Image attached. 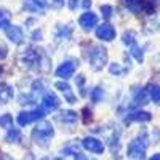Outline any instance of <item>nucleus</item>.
<instances>
[{"instance_id":"f8f14e48","label":"nucleus","mask_w":160,"mask_h":160,"mask_svg":"<svg viewBox=\"0 0 160 160\" xmlns=\"http://www.w3.org/2000/svg\"><path fill=\"white\" fill-rule=\"evenodd\" d=\"M55 87L62 93L64 95V98H66V101H68L69 104H75V101H77V98H75V95L72 93V88L66 83V82H56L55 83Z\"/></svg>"},{"instance_id":"a211bd4d","label":"nucleus","mask_w":160,"mask_h":160,"mask_svg":"<svg viewBox=\"0 0 160 160\" xmlns=\"http://www.w3.org/2000/svg\"><path fill=\"white\" fill-rule=\"evenodd\" d=\"M151 118L149 112H136V114H131L128 117V120H135V122H146V120Z\"/></svg>"},{"instance_id":"cd10ccee","label":"nucleus","mask_w":160,"mask_h":160,"mask_svg":"<svg viewBox=\"0 0 160 160\" xmlns=\"http://www.w3.org/2000/svg\"><path fill=\"white\" fill-rule=\"evenodd\" d=\"M131 55L135 56V58H136V59H138L139 62L142 61V53H141V50H139V48H138L136 45H133V48H131Z\"/></svg>"},{"instance_id":"473e14b6","label":"nucleus","mask_w":160,"mask_h":160,"mask_svg":"<svg viewBox=\"0 0 160 160\" xmlns=\"http://www.w3.org/2000/svg\"><path fill=\"white\" fill-rule=\"evenodd\" d=\"M75 160H91V158H88L87 155H83V154H75Z\"/></svg>"},{"instance_id":"f257e3e1","label":"nucleus","mask_w":160,"mask_h":160,"mask_svg":"<svg viewBox=\"0 0 160 160\" xmlns=\"http://www.w3.org/2000/svg\"><path fill=\"white\" fill-rule=\"evenodd\" d=\"M53 135H55V130H53V125L47 120H42L32 131V141L38 146H48Z\"/></svg>"},{"instance_id":"393cba45","label":"nucleus","mask_w":160,"mask_h":160,"mask_svg":"<svg viewBox=\"0 0 160 160\" xmlns=\"http://www.w3.org/2000/svg\"><path fill=\"white\" fill-rule=\"evenodd\" d=\"M75 82H77V87H78V90H80V95H85V93H83V87H85V75H78Z\"/></svg>"},{"instance_id":"dca6fc26","label":"nucleus","mask_w":160,"mask_h":160,"mask_svg":"<svg viewBox=\"0 0 160 160\" xmlns=\"http://www.w3.org/2000/svg\"><path fill=\"white\" fill-rule=\"evenodd\" d=\"M11 21V13L7 8H0V29H7Z\"/></svg>"},{"instance_id":"b1692460","label":"nucleus","mask_w":160,"mask_h":160,"mask_svg":"<svg viewBox=\"0 0 160 160\" xmlns=\"http://www.w3.org/2000/svg\"><path fill=\"white\" fill-rule=\"evenodd\" d=\"M80 152V148L77 144H69V146H66L64 148V154H68V155H75Z\"/></svg>"},{"instance_id":"1a4fd4ad","label":"nucleus","mask_w":160,"mask_h":160,"mask_svg":"<svg viewBox=\"0 0 160 160\" xmlns=\"http://www.w3.org/2000/svg\"><path fill=\"white\" fill-rule=\"evenodd\" d=\"M82 146H83V148H85L87 151H90L91 154H101V152H104V144H102L99 139L91 138V136L83 138Z\"/></svg>"},{"instance_id":"e433bc0d","label":"nucleus","mask_w":160,"mask_h":160,"mask_svg":"<svg viewBox=\"0 0 160 160\" xmlns=\"http://www.w3.org/2000/svg\"><path fill=\"white\" fill-rule=\"evenodd\" d=\"M42 160H50V158H47V157H45V158H42Z\"/></svg>"},{"instance_id":"a878e982","label":"nucleus","mask_w":160,"mask_h":160,"mask_svg":"<svg viewBox=\"0 0 160 160\" xmlns=\"http://www.w3.org/2000/svg\"><path fill=\"white\" fill-rule=\"evenodd\" d=\"M101 11H102V16L106 19H109L112 16V7H109V5H102L101 7Z\"/></svg>"},{"instance_id":"6ab92c4d","label":"nucleus","mask_w":160,"mask_h":160,"mask_svg":"<svg viewBox=\"0 0 160 160\" xmlns=\"http://www.w3.org/2000/svg\"><path fill=\"white\" fill-rule=\"evenodd\" d=\"M90 98H91V101H93V102H99V101L104 98V91H102L99 87L93 88V90H91V93H90Z\"/></svg>"},{"instance_id":"0eeeda50","label":"nucleus","mask_w":160,"mask_h":160,"mask_svg":"<svg viewBox=\"0 0 160 160\" xmlns=\"http://www.w3.org/2000/svg\"><path fill=\"white\" fill-rule=\"evenodd\" d=\"M78 24H80V28H82V29L91 31V29H95L98 26V16L93 11H87V13H83V15H80Z\"/></svg>"},{"instance_id":"4468645a","label":"nucleus","mask_w":160,"mask_h":160,"mask_svg":"<svg viewBox=\"0 0 160 160\" xmlns=\"http://www.w3.org/2000/svg\"><path fill=\"white\" fill-rule=\"evenodd\" d=\"M77 118H78V114L74 111H64V112H59L58 115V120H61L62 123H75Z\"/></svg>"},{"instance_id":"7ed1b4c3","label":"nucleus","mask_w":160,"mask_h":160,"mask_svg":"<svg viewBox=\"0 0 160 160\" xmlns=\"http://www.w3.org/2000/svg\"><path fill=\"white\" fill-rule=\"evenodd\" d=\"M43 111L42 109H35V111H28V112H21L18 117H16V122L19 127H26L29 125L32 122H35V120H40L43 117Z\"/></svg>"},{"instance_id":"412c9836","label":"nucleus","mask_w":160,"mask_h":160,"mask_svg":"<svg viewBox=\"0 0 160 160\" xmlns=\"http://www.w3.org/2000/svg\"><path fill=\"white\" fill-rule=\"evenodd\" d=\"M19 139H21V133H19V130H13V128H10L8 135H7V141H8V142H19Z\"/></svg>"},{"instance_id":"f704fd0d","label":"nucleus","mask_w":160,"mask_h":160,"mask_svg":"<svg viewBox=\"0 0 160 160\" xmlns=\"http://www.w3.org/2000/svg\"><path fill=\"white\" fill-rule=\"evenodd\" d=\"M2 160H13V158H11L8 154H3V155H2Z\"/></svg>"},{"instance_id":"f3484780","label":"nucleus","mask_w":160,"mask_h":160,"mask_svg":"<svg viewBox=\"0 0 160 160\" xmlns=\"http://www.w3.org/2000/svg\"><path fill=\"white\" fill-rule=\"evenodd\" d=\"M144 2L142 0H127V7L133 11V13H139L141 8H142Z\"/></svg>"},{"instance_id":"c756f323","label":"nucleus","mask_w":160,"mask_h":160,"mask_svg":"<svg viewBox=\"0 0 160 160\" xmlns=\"http://www.w3.org/2000/svg\"><path fill=\"white\" fill-rule=\"evenodd\" d=\"M50 5H51L53 8H61V7L64 5V0H51Z\"/></svg>"},{"instance_id":"bb28decb","label":"nucleus","mask_w":160,"mask_h":160,"mask_svg":"<svg viewBox=\"0 0 160 160\" xmlns=\"http://www.w3.org/2000/svg\"><path fill=\"white\" fill-rule=\"evenodd\" d=\"M109 71H111V74H117V75H120V74H125V72H127V71H123L122 68H120L118 64H111Z\"/></svg>"},{"instance_id":"f03ea898","label":"nucleus","mask_w":160,"mask_h":160,"mask_svg":"<svg viewBox=\"0 0 160 160\" xmlns=\"http://www.w3.org/2000/svg\"><path fill=\"white\" fill-rule=\"evenodd\" d=\"M88 61L93 71H101L104 68V64L108 62V50L104 47H93L90 50Z\"/></svg>"},{"instance_id":"9d476101","label":"nucleus","mask_w":160,"mask_h":160,"mask_svg":"<svg viewBox=\"0 0 160 160\" xmlns=\"http://www.w3.org/2000/svg\"><path fill=\"white\" fill-rule=\"evenodd\" d=\"M5 32H7V38H10V42H13L15 45H19L24 42V32L19 26H8Z\"/></svg>"},{"instance_id":"7c9ffc66","label":"nucleus","mask_w":160,"mask_h":160,"mask_svg":"<svg viewBox=\"0 0 160 160\" xmlns=\"http://www.w3.org/2000/svg\"><path fill=\"white\" fill-rule=\"evenodd\" d=\"M7 47H5V43H2L0 42V58H7Z\"/></svg>"},{"instance_id":"2f4dec72","label":"nucleus","mask_w":160,"mask_h":160,"mask_svg":"<svg viewBox=\"0 0 160 160\" xmlns=\"http://www.w3.org/2000/svg\"><path fill=\"white\" fill-rule=\"evenodd\" d=\"M78 7V0H69V8L71 10H75Z\"/></svg>"},{"instance_id":"72a5a7b5","label":"nucleus","mask_w":160,"mask_h":160,"mask_svg":"<svg viewBox=\"0 0 160 160\" xmlns=\"http://www.w3.org/2000/svg\"><path fill=\"white\" fill-rule=\"evenodd\" d=\"M80 5H82V8H85V10H87V8H90V7H91V0H83V2L80 3Z\"/></svg>"},{"instance_id":"4be33fe9","label":"nucleus","mask_w":160,"mask_h":160,"mask_svg":"<svg viewBox=\"0 0 160 160\" xmlns=\"http://www.w3.org/2000/svg\"><path fill=\"white\" fill-rule=\"evenodd\" d=\"M123 43L133 47V45L136 43V34L133 32V31H127V32L123 34Z\"/></svg>"},{"instance_id":"20e7f679","label":"nucleus","mask_w":160,"mask_h":160,"mask_svg":"<svg viewBox=\"0 0 160 160\" xmlns=\"http://www.w3.org/2000/svg\"><path fill=\"white\" fill-rule=\"evenodd\" d=\"M75 69H77V61H75V59H68V61H64L62 64H59V68L56 69L55 74H56V77H59V78L68 80V78H71V77L74 75Z\"/></svg>"},{"instance_id":"39448f33","label":"nucleus","mask_w":160,"mask_h":160,"mask_svg":"<svg viewBox=\"0 0 160 160\" xmlns=\"http://www.w3.org/2000/svg\"><path fill=\"white\" fill-rule=\"evenodd\" d=\"M146 141L138 138L135 139L131 144H130V148H128V155L131 158H135V160H142L144 158V154H146Z\"/></svg>"},{"instance_id":"c9c22d12","label":"nucleus","mask_w":160,"mask_h":160,"mask_svg":"<svg viewBox=\"0 0 160 160\" xmlns=\"http://www.w3.org/2000/svg\"><path fill=\"white\" fill-rule=\"evenodd\" d=\"M149 160H160V154H155L154 157H151Z\"/></svg>"},{"instance_id":"9b49d317","label":"nucleus","mask_w":160,"mask_h":160,"mask_svg":"<svg viewBox=\"0 0 160 160\" xmlns=\"http://www.w3.org/2000/svg\"><path fill=\"white\" fill-rule=\"evenodd\" d=\"M24 8L31 13H43L47 8V0H26Z\"/></svg>"},{"instance_id":"5701e85b","label":"nucleus","mask_w":160,"mask_h":160,"mask_svg":"<svg viewBox=\"0 0 160 160\" xmlns=\"http://www.w3.org/2000/svg\"><path fill=\"white\" fill-rule=\"evenodd\" d=\"M149 95H151V98H152L154 102L160 104V87H158V85H152V87H151Z\"/></svg>"},{"instance_id":"423d86ee","label":"nucleus","mask_w":160,"mask_h":160,"mask_svg":"<svg viewBox=\"0 0 160 160\" xmlns=\"http://www.w3.org/2000/svg\"><path fill=\"white\" fill-rule=\"evenodd\" d=\"M59 98L56 95H53V93H45L43 98H42V111L43 112H53L59 108Z\"/></svg>"},{"instance_id":"aec40b11","label":"nucleus","mask_w":160,"mask_h":160,"mask_svg":"<svg viewBox=\"0 0 160 160\" xmlns=\"http://www.w3.org/2000/svg\"><path fill=\"white\" fill-rule=\"evenodd\" d=\"M13 125V117L10 114H3V115H0V127L2 128H7L10 130Z\"/></svg>"},{"instance_id":"ddd939ff","label":"nucleus","mask_w":160,"mask_h":160,"mask_svg":"<svg viewBox=\"0 0 160 160\" xmlns=\"http://www.w3.org/2000/svg\"><path fill=\"white\" fill-rule=\"evenodd\" d=\"M13 98V88L7 83H0V104H7Z\"/></svg>"},{"instance_id":"c85d7f7f","label":"nucleus","mask_w":160,"mask_h":160,"mask_svg":"<svg viewBox=\"0 0 160 160\" xmlns=\"http://www.w3.org/2000/svg\"><path fill=\"white\" fill-rule=\"evenodd\" d=\"M31 37H32V40H35V42H38V40H42V37H43V32L38 29V31L32 32V35H31Z\"/></svg>"},{"instance_id":"6e6552de","label":"nucleus","mask_w":160,"mask_h":160,"mask_svg":"<svg viewBox=\"0 0 160 160\" xmlns=\"http://www.w3.org/2000/svg\"><path fill=\"white\" fill-rule=\"evenodd\" d=\"M96 37L99 40H104V42H111V40L115 38V29L111 24H101L96 28Z\"/></svg>"},{"instance_id":"2eb2a0df","label":"nucleus","mask_w":160,"mask_h":160,"mask_svg":"<svg viewBox=\"0 0 160 160\" xmlns=\"http://www.w3.org/2000/svg\"><path fill=\"white\" fill-rule=\"evenodd\" d=\"M31 90H32V98L34 99H38L40 96L45 95V85L40 82V80H35V82L32 83V87H31Z\"/></svg>"}]
</instances>
